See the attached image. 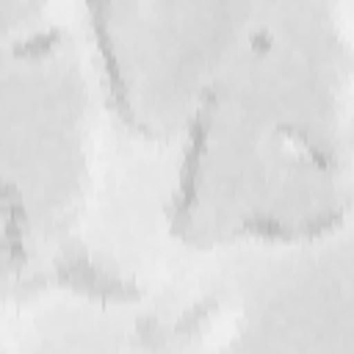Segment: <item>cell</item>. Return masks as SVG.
I'll return each instance as SVG.
<instances>
[{
	"label": "cell",
	"instance_id": "2",
	"mask_svg": "<svg viewBox=\"0 0 354 354\" xmlns=\"http://www.w3.org/2000/svg\"><path fill=\"white\" fill-rule=\"evenodd\" d=\"M86 144V83L72 41L28 25L0 47V194L36 230L69 207Z\"/></svg>",
	"mask_w": 354,
	"mask_h": 354
},
{
	"label": "cell",
	"instance_id": "1",
	"mask_svg": "<svg viewBox=\"0 0 354 354\" xmlns=\"http://www.w3.org/2000/svg\"><path fill=\"white\" fill-rule=\"evenodd\" d=\"M91 28L122 113L144 130L188 124L243 39L249 3H97Z\"/></svg>",
	"mask_w": 354,
	"mask_h": 354
},
{
	"label": "cell",
	"instance_id": "3",
	"mask_svg": "<svg viewBox=\"0 0 354 354\" xmlns=\"http://www.w3.org/2000/svg\"><path fill=\"white\" fill-rule=\"evenodd\" d=\"M36 232L39 230L33 227V221L8 196L0 194V271L11 268L19 257L28 254L30 235Z\"/></svg>",
	"mask_w": 354,
	"mask_h": 354
},
{
	"label": "cell",
	"instance_id": "4",
	"mask_svg": "<svg viewBox=\"0 0 354 354\" xmlns=\"http://www.w3.org/2000/svg\"><path fill=\"white\" fill-rule=\"evenodd\" d=\"M36 14H39V8L28 6V3H0V47L11 36H17L28 25H33Z\"/></svg>",
	"mask_w": 354,
	"mask_h": 354
}]
</instances>
